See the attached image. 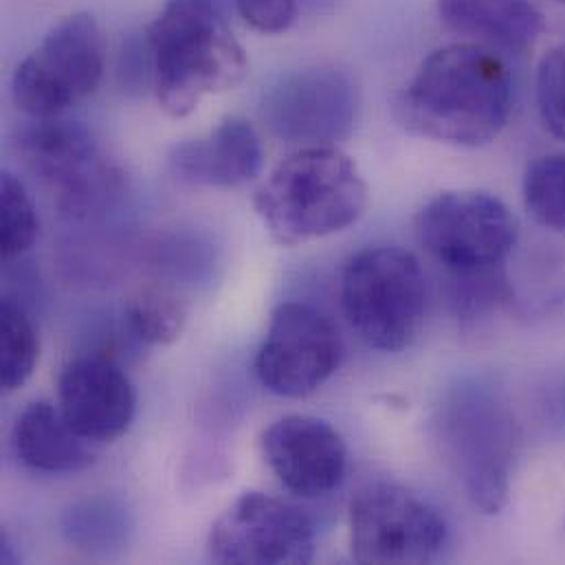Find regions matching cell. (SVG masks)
<instances>
[{
	"instance_id": "cell-1",
	"label": "cell",
	"mask_w": 565,
	"mask_h": 565,
	"mask_svg": "<svg viewBox=\"0 0 565 565\" xmlns=\"http://www.w3.org/2000/svg\"><path fill=\"white\" fill-rule=\"evenodd\" d=\"M511 110V71L493 49L478 42L431 51L398 99V117L407 130L460 148L495 141Z\"/></svg>"
},
{
	"instance_id": "cell-18",
	"label": "cell",
	"mask_w": 565,
	"mask_h": 565,
	"mask_svg": "<svg viewBox=\"0 0 565 565\" xmlns=\"http://www.w3.org/2000/svg\"><path fill=\"white\" fill-rule=\"evenodd\" d=\"M126 321L139 341L148 345H170L185 330L188 308L172 290L143 286L128 299Z\"/></svg>"
},
{
	"instance_id": "cell-16",
	"label": "cell",
	"mask_w": 565,
	"mask_h": 565,
	"mask_svg": "<svg viewBox=\"0 0 565 565\" xmlns=\"http://www.w3.org/2000/svg\"><path fill=\"white\" fill-rule=\"evenodd\" d=\"M440 20L489 49L526 53L546 29L533 0H438Z\"/></svg>"
},
{
	"instance_id": "cell-20",
	"label": "cell",
	"mask_w": 565,
	"mask_h": 565,
	"mask_svg": "<svg viewBox=\"0 0 565 565\" xmlns=\"http://www.w3.org/2000/svg\"><path fill=\"white\" fill-rule=\"evenodd\" d=\"M524 205L540 225L565 234V152L544 154L529 163Z\"/></svg>"
},
{
	"instance_id": "cell-4",
	"label": "cell",
	"mask_w": 565,
	"mask_h": 565,
	"mask_svg": "<svg viewBox=\"0 0 565 565\" xmlns=\"http://www.w3.org/2000/svg\"><path fill=\"white\" fill-rule=\"evenodd\" d=\"M339 290L350 328L370 348L398 352L418 337L427 308V280L412 252L361 249L345 263Z\"/></svg>"
},
{
	"instance_id": "cell-5",
	"label": "cell",
	"mask_w": 565,
	"mask_h": 565,
	"mask_svg": "<svg viewBox=\"0 0 565 565\" xmlns=\"http://www.w3.org/2000/svg\"><path fill=\"white\" fill-rule=\"evenodd\" d=\"M443 454L471 504L500 513L511 493L518 427L504 403L484 387H460L440 405L436 418Z\"/></svg>"
},
{
	"instance_id": "cell-21",
	"label": "cell",
	"mask_w": 565,
	"mask_h": 565,
	"mask_svg": "<svg viewBox=\"0 0 565 565\" xmlns=\"http://www.w3.org/2000/svg\"><path fill=\"white\" fill-rule=\"evenodd\" d=\"M40 234V218L24 183L2 172L0 179V254L4 260L18 258L33 247Z\"/></svg>"
},
{
	"instance_id": "cell-10",
	"label": "cell",
	"mask_w": 565,
	"mask_h": 565,
	"mask_svg": "<svg viewBox=\"0 0 565 565\" xmlns=\"http://www.w3.org/2000/svg\"><path fill=\"white\" fill-rule=\"evenodd\" d=\"M343 339L337 326L310 303H280L256 356L260 383L286 398L317 392L341 365Z\"/></svg>"
},
{
	"instance_id": "cell-24",
	"label": "cell",
	"mask_w": 565,
	"mask_h": 565,
	"mask_svg": "<svg viewBox=\"0 0 565 565\" xmlns=\"http://www.w3.org/2000/svg\"><path fill=\"white\" fill-rule=\"evenodd\" d=\"M241 18L260 33H284L299 13V0H234Z\"/></svg>"
},
{
	"instance_id": "cell-23",
	"label": "cell",
	"mask_w": 565,
	"mask_h": 565,
	"mask_svg": "<svg viewBox=\"0 0 565 565\" xmlns=\"http://www.w3.org/2000/svg\"><path fill=\"white\" fill-rule=\"evenodd\" d=\"M126 522L119 509L99 502H86L71 511V520L64 524V531L71 535V542L86 548H106L124 533Z\"/></svg>"
},
{
	"instance_id": "cell-11",
	"label": "cell",
	"mask_w": 565,
	"mask_h": 565,
	"mask_svg": "<svg viewBox=\"0 0 565 565\" xmlns=\"http://www.w3.org/2000/svg\"><path fill=\"white\" fill-rule=\"evenodd\" d=\"M359 90L352 77L332 66L284 75L263 99V119L288 143L303 148L343 141L356 121Z\"/></svg>"
},
{
	"instance_id": "cell-9",
	"label": "cell",
	"mask_w": 565,
	"mask_h": 565,
	"mask_svg": "<svg viewBox=\"0 0 565 565\" xmlns=\"http://www.w3.org/2000/svg\"><path fill=\"white\" fill-rule=\"evenodd\" d=\"M350 553L365 565L429 564L447 542L443 515L396 484L361 489L348 509Z\"/></svg>"
},
{
	"instance_id": "cell-13",
	"label": "cell",
	"mask_w": 565,
	"mask_h": 565,
	"mask_svg": "<svg viewBox=\"0 0 565 565\" xmlns=\"http://www.w3.org/2000/svg\"><path fill=\"white\" fill-rule=\"evenodd\" d=\"M57 405L68 425L88 443H115L137 414V392L110 359L84 354L68 361L57 379Z\"/></svg>"
},
{
	"instance_id": "cell-3",
	"label": "cell",
	"mask_w": 565,
	"mask_h": 565,
	"mask_svg": "<svg viewBox=\"0 0 565 565\" xmlns=\"http://www.w3.org/2000/svg\"><path fill=\"white\" fill-rule=\"evenodd\" d=\"M254 207L278 245L297 247L354 225L367 207V185L337 146H312L284 159Z\"/></svg>"
},
{
	"instance_id": "cell-8",
	"label": "cell",
	"mask_w": 565,
	"mask_h": 565,
	"mask_svg": "<svg viewBox=\"0 0 565 565\" xmlns=\"http://www.w3.org/2000/svg\"><path fill=\"white\" fill-rule=\"evenodd\" d=\"M104 75L97 20L73 13L57 22L13 73V104L33 119H53L95 93Z\"/></svg>"
},
{
	"instance_id": "cell-22",
	"label": "cell",
	"mask_w": 565,
	"mask_h": 565,
	"mask_svg": "<svg viewBox=\"0 0 565 565\" xmlns=\"http://www.w3.org/2000/svg\"><path fill=\"white\" fill-rule=\"evenodd\" d=\"M537 106L546 128L565 141V44L551 49L540 62Z\"/></svg>"
},
{
	"instance_id": "cell-25",
	"label": "cell",
	"mask_w": 565,
	"mask_h": 565,
	"mask_svg": "<svg viewBox=\"0 0 565 565\" xmlns=\"http://www.w3.org/2000/svg\"><path fill=\"white\" fill-rule=\"evenodd\" d=\"M557 2H565V0H557Z\"/></svg>"
},
{
	"instance_id": "cell-19",
	"label": "cell",
	"mask_w": 565,
	"mask_h": 565,
	"mask_svg": "<svg viewBox=\"0 0 565 565\" xmlns=\"http://www.w3.org/2000/svg\"><path fill=\"white\" fill-rule=\"evenodd\" d=\"M40 359V339L33 321L13 299L0 303V379L2 390L22 387Z\"/></svg>"
},
{
	"instance_id": "cell-17",
	"label": "cell",
	"mask_w": 565,
	"mask_h": 565,
	"mask_svg": "<svg viewBox=\"0 0 565 565\" xmlns=\"http://www.w3.org/2000/svg\"><path fill=\"white\" fill-rule=\"evenodd\" d=\"M93 443L84 440L64 418L60 405L29 403L13 427V447L20 462L38 473H79L95 465Z\"/></svg>"
},
{
	"instance_id": "cell-2",
	"label": "cell",
	"mask_w": 565,
	"mask_h": 565,
	"mask_svg": "<svg viewBox=\"0 0 565 565\" xmlns=\"http://www.w3.org/2000/svg\"><path fill=\"white\" fill-rule=\"evenodd\" d=\"M146 42L157 102L174 119L194 113L205 97L236 88L249 73L223 0H168Z\"/></svg>"
},
{
	"instance_id": "cell-6",
	"label": "cell",
	"mask_w": 565,
	"mask_h": 565,
	"mask_svg": "<svg viewBox=\"0 0 565 565\" xmlns=\"http://www.w3.org/2000/svg\"><path fill=\"white\" fill-rule=\"evenodd\" d=\"M416 236L454 280H467L504 271L518 221L487 192H445L418 212Z\"/></svg>"
},
{
	"instance_id": "cell-14",
	"label": "cell",
	"mask_w": 565,
	"mask_h": 565,
	"mask_svg": "<svg viewBox=\"0 0 565 565\" xmlns=\"http://www.w3.org/2000/svg\"><path fill=\"white\" fill-rule=\"evenodd\" d=\"M263 454L284 489L312 500L334 491L348 469L341 434L315 416H284L263 434Z\"/></svg>"
},
{
	"instance_id": "cell-15",
	"label": "cell",
	"mask_w": 565,
	"mask_h": 565,
	"mask_svg": "<svg viewBox=\"0 0 565 565\" xmlns=\"http://www.w3.org/2000/svg\"><path fill=\"white\" fill-rule=\"evenodd\" d=\"M263 141L241 117H227L207 137L183 141L170 152L172 174L205 188H241L263 172Z\"/></svg>"
},
{
	"instance_id": "cell-7",
	"label": "cell",
	"mask_w": 565,
	"mask_h": 565,
	"mask_svg": "<svg viewBox=\"0 0 565 565\" xmlns=\"http://www.w3.org/2000/svg\"><path fill=\"white\" fill-rule=\"evenodd\" d=\"M18 148L29 172L68 218L95 216L119 196L121 170L77 121L38 119L20 135Z\"/></svg>"
},
{
	"instance_id": "cell-12",
	"label": "cell",
	"mask_w": 565,
	"mask_h": 565,
	"mask_svg": "<svg viewBox=\"0 0 565 565\" xmlns=\"http://www.w3.org/2000/svg\"><path fill=\"white\" fill-rule=\"evenodd\" d=\"M207 551L212 562L223 565L310 564L315 529L295 507L249 491L216 520Z\"/></svg>"
}]
</instances>
